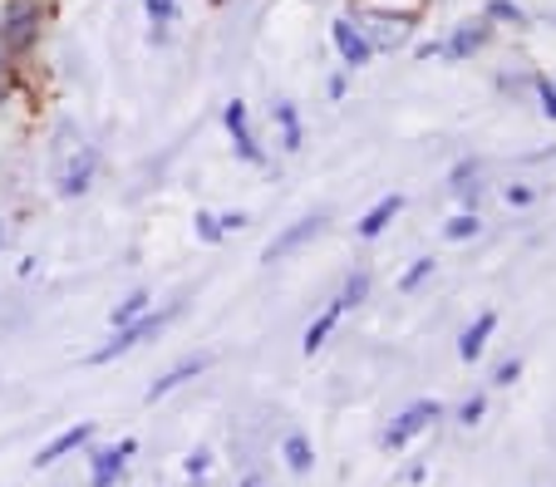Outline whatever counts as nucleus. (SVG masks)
<instances>
[{
  "label": "nucleus",
  "mask_w": 556,
  "mask_h": 487,
  "mask_svg": "<svg viewBox=\"0 0 556 487\" xmlns=\"http://www.w3.org/2000/svg\"><path fill=\"white\" fill-rule=\"evenodd\" d=\"M488 35H493V21H463L458 30L448 35V44H443V54H448V60H468V54H478L488 44Z\"/></svg>",
  "instance_id": "0eeeda50"
},
{
  "label": "nucleus",
  "mask_w": 556,
  "mask_h": 487,
  "mask_svg": "<svg viewBox=\"0 0 556 487\" xmlns=\"http://www.w3.org/2000/svg\"><path fill=\"white\" fill-rule=\"evenodd\" d=\"M488 21H497V25H513V30H522L527 25V11L517 5V0H488Z\"/></svg>",
  "instance_id": "f3484780"
},
{
  "label": "nucleus",
  "mask_w": 556,
  "mask_h": 487,
  "mask_svg": "<svg viewBox=\"0 0 556 487\" xmlns=\"http://www.w3.org/2000/svg\"><path fill=\"white\" fill-rule=\"evenodd\" d=\"M320 232H326V217H301V222H291L271 246H266V266H271V261H286V256L301 252V246L315 242Z\"/></svg>",
  "instance_id": "39448f33"
},
{
  "label": "nucleus",
  "mask_w": 556,
  "mask_h": 487,
  "mask_svg": "<svg viewBox=\"0 0 556 487\" xmlns=\"http://www.w3.org/2000/svg\"><path fill=\"white\" fill-rule=\"evenodd\" d=\"M433 275V256H419V261L409 266V271H404V281H400V291H419L424 281H429Z\"/></svg>",
  "instance_id": "4be33fe9"
},
{
  "label": "nucleus",
  "mask_w": 556,
  "mask_h": 487,
  "mask_svg": "<svg viewBox=\"0 0 556 487\" xmlns=\"http://www.w3.org/2000/svg\"><path fill=\"white\" fill-rule=\"evenodd\" d=\"M330 35H336V50H340V60L350 64V69H365L369 60H375V50H369V40H365V30H359L355 21H336L330 25Z\"/></svg>",
  "instance_id": "423d86ee"
},
{
  "label": "nucleus",
  "mask_w": 556,
  "mask_h": 487,
  "mask_svg": "<svg viewBox=\"0 0 556 487\" xmlns=\"http://www.w3.org/2000/svg\"><path fill=\"white\" fill-rule=\"evenodd\" d=\"M493 330H497V316H493V310H483V316H478V320H472V325L468 330H463V339H458V355H463V360H478V355H483V345H488V335H493Z\"/></svg>",
  "instance_id": "ddd939ff"
},
{
  "label": "nucleus",
  "mask_w": 556,
  "mask_h": 487,
  "mask_svg": "<svg viewBox=\"0 0 556 487\" xmlns=\"http://www.w3.org/2000/svg\"><path fill=\"white\" fill-rule=\"evenodd\" d=\"M242 227H247V213H227V217H222V232H242Z\"/></svg>",
  "instance_id": "cd10ccee"
},
{
  "label": "nucleus",
  "mask_w": 556,
  "mask_h": 487,
  "mask_svg": "<svg viewBox=\"0 0 556 487\" xmlns=\"http://www.w3.org/2000/svg\"><path fill=\"white\" fill-rule=\"evenodd\" d=\"M400 213H404V197H400V192H389L384 202H375V207H369V217L359 222V236H379Z\"/></svg>",
  "instance_id": "4468645a"
},
{
  "label": "nucleus",
  "mask_w": 556,
  "mask_h": 487,
  "mask_svg": "<svg viewBox=\"0 0 556 487\" xmlns=\"http://www.w3.org/2000/svg\"><path fill=\"white\" fill-rule=\"evenodd\" d=\"M433 419H443V403H433V399H419V403H409V409L394 419V428L384 434V448L394 453V448H404L414 434H424V428L433 424Z\"/></svg>",
  "instance_id": "7ed1b4c3"
},
{
  "label": "nucleus",
  "mask_w": 556,
  "mask_h": 487,
  "mask_svg": "<svg viewBox=\"0 0 556 487\" xmlns=\"http://www.w3.org/2000/svg\"><path fill=\"white\" fill-rule=\"evenodd\" d=\"M271 114H276V124H281V143L295 153L301 149V118H295V104L281 99V104H271Z\"/></svg>",
  "instance_id": "dca6fc26"
},
{
  "label": "nucleus",
  "mask_w": 556,
  "mask_h": 487,
  "mask_svg": "<svg viewBox=\"0 0 556 487\" xmlns=\"http://www.w3.org/2000/svg\"><path fill=\"white\" fill-rule=\"evenodd\" d=\"M89 438H94V424H74V428H64L54 444H45L40 453H35V467H54L64 453H74V448H85Z\"/></svg>",
  "instance_id": "1a4fd4ad"
},
{
  "label": "nucleus",
  "mask_w": 556,
  "mask_h": 487,
  "mask_svg": "<svg viewBox=\"0 0 556 487\" xmlns=\"http://www.w3.org/2000/svg\"><path fill=\"white\" fill-rule=\"evenodd\" d=\"M227 133H231V143H237V153H242L247 163H262V149H256L252 124H247V104H237V99L227 104Z\"/></svg>",
  "instance_id": "9d476101"
},
{
  "label": "nucleus",
  "mask_w": 556,
  "mask_h": 487,
  "mask_svg": "<svg viewBox=\"0 0 556 487\" xmlns=\"http://www.w3.org/2000/svg\"><path fill=\"white\" fill-rule=\"evenodd\" d=\"M134 448H138L134 438H124L118 448H104V453H94V487H109V483H114L118 467H124V458L134 453Z\"/></svg>",
  "instance_id": "2eb2a0df"
},
{
  "label": "nucleus",
  "mask_w": 556,
  "mask_h": 487,
  "mask_svg": "<svg viewBox=\"0 0 556 487\" xmlns=\"http://www.w3.org/2000/svg\"><path fill=\"white\" fill-rule=\"evenodd\" d=\"M0 89H5V69H0Z\"/></svg>",
  "instance_id": "c756f323"
},
{
  "label": "nucleus",
  "mask_w": 556,
  "mask_h": 487,
  "mask_svg": "<svg viewBox=\"0 0 556 487\" xmlns=\"http://www.w3.org/2000/svg\"><path fill=\"white\" fill-rule=\"evenodd\" d=\"M542 108L556 118V85H542Z\"/></svg>",
  "instance_id": "c85d7f7f"
},
{
  "label": "nucleus",
  "mask_w": 556,
  "mask_h": 487,
  "mask_svg": "<svg viewBox=\"0 0 556 487\" xmlns=\"http://www.w3.org/2000/svg\"><path fill=\"white\" fill-rule=\"evenodd\" d=\"M483 409H488V403H483V394H472V399L458 409V419H463V424H478V419H483Z\"/></svg>",
  "instance_id": "393cba45"
},
{
  "label": "nucleus",
  "mask_w": 556,
  "mask_h": 487,
  "mask_svg": "<svg viewBox=\"0 0 556 487\" xmlns=\"http://www.w3.org/2000/svg\"><path fill=\"white\" fill-rule=\"evenodd\" d=\"M340 316H345V300L336 296L326 310H320V316L311 320V330H305V339H301V350H305V355H315V350H320V345H326V339H330V330L340 325Z\"/></svg>",
  "instance_id": "f8f14e48"
},
{
  "label": "nucleus",
  "mask_w": 556,
  "mask_h": 487,
  "mask_svg": "<svg viewBox=\"0 0 556 487\" xmlns=\"http://www.w3.org/2000/svg\"><path fill=\"white\" fill-rule=\"evenodd\" d=\"M478 232H483V222H478L472 213H458L448 227H443V236H448V242H468V236H478Z\"/></svg>",
  "instance_id": "412c9836"
},
{
  "label": "nucleus",
  "mask_w": 556,
  "mask_h": 487,
  "mask_svg": "<svg viewBox=\"0 0 556 487\" xmlns=\"http://www.w3.org/2000/svg\"><path fill=\"white\" fill-rule=\"evenodd\" d=\"M286 463H291V473H311L315 453H311V444H305L301 434H291V438H286Z\"/></svg>",
  "instance_id": "a211bd4d"
},
{
  "label": "nucleus",
  "mask_w": 556,
  "mask_h": 487,
  "mask_svg": "<svg viewBox=\"0 0 556 487\" xmlns=\"http://www.w3.org/2000/svg\"><path fill=\"white\" fill-rule=\"evenodd\" d=\"M94 168H99V158H94V149H79L70 163H64V172H60V192L64 197H79V192H89V182H94Z\"/></svg>",
  "instance_id": "6e6552de"
},
{
  "label": "nucleus",
  "mask_w": 556,
  "mask_h": 487,
  "mask_svg": "<svg viewBox=\"0 0 556 487\" xmlns=\"http://www.w3.org/2000/svg\"><path fill=\"white\" fill-rule=\"evenodd\" d=\"M359 30H365L369 50H400L409 40V21L404 15H359Z\"/></svg>",
  "instance_id": "20e7f679"
},
{
  "label": "nucleus",
  "mask_w": 556,
  "mask_h": 487,
  "mask_svg": "<svg viewBox=\"0 0 556 487\" xmlns=\"http://www.w3.org/2000/svg\"><path fill=\"white\" fill-rule=\"evenodd\" d=\"M148 300H153V296H148V291H134V296H124V300H118V306H114V330H118V325H128V320H138V316H143V310H148Z\"/></svg>",
  "instance_id": "6ab92c4d"
},
{
  "label": "nucleus",
  "mask_w": 556,
  "mask_h": 487,
  "mask_svg": "<svg viewBox=\"0 0 556 487\" xmlns=\"http://www.w3.org/2000/svg\"><path fill=\"white\" fill-rule=\"evenodd\" d=\"M365 296H369V271H355L345 281V291H340V300H345V310H350V306H359Z\"/></svg>",
  "instance_id": "5701e85b"
},
{
  "label": "nucleus",
  "mask_w": 556,
  "mask_h": 487,
  "mask_svg": "<svg viewBox=\"0 0 556 487\" xmlns=\"http://www.w3.org/2000/svg\"><path fill=\"white\" fill-rule=\"evenodd\" d=\"M207 463H212V453L207 448H198V453L188 458V473H207Z\"/></svg>",
  "instance_id": "bb28decb"
},
{
  "label": "nucleus",
  "mask_w": 556,
  "mask_h": 487,
  "mask_svg": "<svg viewBox=\"0 0 556 487\" xmlns=\"http://www.w3.org/2000/svg\"><path fill=\"white\" fill-rule=\"evenodd\" d=\"M202 370H207V355H198V360H182V364H173V370H168V374H163V380H157V384H153V389H148V394H143V399H148V403H157V399H168V394H173V389H178V384L198 380V374H202Z\"/></svg>",
  "instance_id": "9b49d317"
},
{
  "label": "nucleus",
  "mask_w": 556,
  "mask_h": 487,
  "mask_svg": "<svg viewBox=\"0 0 556 487\" xmlns=\"http://www.w3.org/2000/svg\"><path fill=\"white\" fill-rule=\"evenodd\" d=\"M173 320V310H163V316H138V320H128V325H118V335L109 339V345H99L94 355H89V364H109V360H118V355H128L134 345H143V339H153L157 330Z\"/></svg>",
  "instance_id": "f257e3e1"
},
{
  "label": "nucleus",
  "mask_w": 556,
  "mask_h": 487,
  "mask_svg": "<svg viewBox=\"0 0 556 487\" xmlns=\"http://www.w3.org/2000/svg\"><path fill=\"white\" fill-rule=\"evenodd\" d=\"M198 236H202V242H222V236H227V232H222V217L198 213Z\"/></svg>",
  "instance_id": "b1692460"
},
{
  "label": "nucleus",
  "mask_w": 556,
  "mask_h": 487,
  "mask_svg": "<svg viewBox=\"0 0 556 487\" xmlns=\"http://www.w3.org/2000/svg\"><path fill=\"white\" fill-rule=\"evenodd\" d=\"M143 5H148V21H153L157 25V40H163V30H168V25L173 21H178V0H143Z\"/></svg>",
  "instance_id": "aec40b11"
},
{
  "label": "nucleus",
  "mask_w": 556,
  "mask_h": 487,
  "mask_svg": "<svg viewBox=\"0 0 556 487\" xmlns=\"http://www.w3.org/2000/svg\"><path fill=\"white\" fill-rule=\"evenodd\" d=\"M517 374H522V364L517 360H507V364H497V374H493V384H513Z\"/></svg>",
  "instance_id": "a878e982"
},
{
  "label": "nucleus",
  "mask_w": 556,
  "mask_h": 487,
  "mask_svg": "<svg viewBox=\"0 0 556 487\" xmlns=\"http://www.w3.org/2000/svg\"><path fill=\"white\" fill-rule=\"evenodd\" d=\"M35 21H40V5L35 0H11L0 11V50H25L35 40Z\"/></svg>",
  "instance_id": "f03ea898"
}]
</instances>
